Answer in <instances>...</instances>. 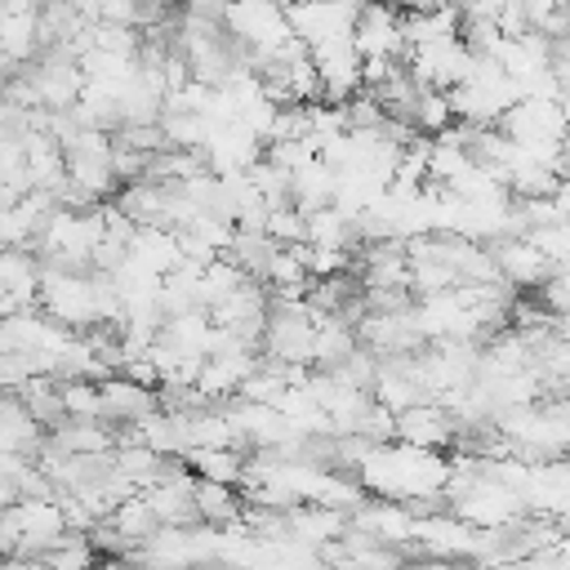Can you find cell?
<instances>
[{
	"label": "cell",
	"instance_id": "obj_17",
	"mask_svg": "<svg viewBox=\"0 0 570 570\" xmlns=\"http://www.w3.org/2000/svg\"><path fill=\"white\" fill-rule=\"evenodd\" d=\"M40 49V13H0V53L9 62H27Z\"/></svg>",
	"mask_w": 570,
	"mask_h": 570
},
{
	"label": "cell",
	"instance_id": "obj_19",
	"mask_svg": "<svg viewBox=\"0 0 570 570\" xmlns=\"http://www.w3.org/2000/svg\"><path fill=\"white\" fill-rule=\"evenodd\" d=\"M530 245L552 263V272H570V214L566 218H552V223H539L525 232Z\"/></svg>",
	"mask_w": 570,
	"mask_h": 570
},
{
	"label": "cell",
	"instance_id": "obj_1",
	"mask_svg": "<svg viewBox=\"0 0 570 570\" xmlns=\"http://www.w3.org/2000/svg\"><path fill=\"white\" fill-rule=\"evenodd\" d=\"M361 468V485L374 499H423V494H445L450 481V463L436 450L410 445V441H379L370 445V454L356 463Z\"/></svg>",
	"mask_w": 570,
	"mask_h": 570
},
{
	"label": "cell",
	"instance_id": "obj_23",
	"mask_svg": "<svg viewBox=\"0 0 570 570\" xmlns=\"http://www.w3.org/2000/svg\"><path fill=\"white\" fill-rule=\"evenodd\" d=\"M356 432H361V436H370L374 445H379V441H396V414L370 396V405H365V410H361V419H356Z\"/></svg>",
	"mask_w": 570,
	"mask_h": 570
},
{
	"label": "cell",
	"instance_id": "obj_25",
	"mask_svg": "<svg viewBox=\"0 0 570 570\" xmlns=\"http://www.w3.org/2000/svg\"><path fill=\"white\" fill-rule=\"evenodd\" d=\"M13 499H18V485H13V476H4V472H0V512H4Z\"/></svg>",
	"mask_w": 570,
	"mask_h": 570
},
{
	"label": "cell",
	"instance_id": "obj_8",
	"mask_svg": "<svg viewBox=\"0 0 570 570\" xmlns=\"http://www.w3.org/2000/svg\"><path fill=\"white\" fill-rule=\"evenodd\" d=\"M490 254L508 285H543L552 276V263L530 245V236H494Z\"/></svg>",
	"mask_w": 570,
	"mask_h": 570
},
{
	"label": "cell",
	"instance_id": "obj_16",
	"mask_svg": "<svg viewBox=\"0 0 570 570\" xmlns=\"http://www.w3.org/2000/svg\"><path fill=\"white\" fill-rule=\"evenodd\" d=\"M191 499H196L200 521H209V525H227V521H236L240 508H245L227 481H209V476H196V481H191Z\"/></svg>",
	"mask_w": 570,
	"mask_h": 570
},
{
	"label": "cell",
	"instance_id": "obj_21",
	"mask_svg": "<svg viewBox=\"0 0 570 570\" xmlns=\"http://www.w3.org/2000/svg\"><path fill=\"white\" fill-rule=\"evenodd\" d=\"M410 120H414V129H423V134H441V129H450V120H454L450 94H445V89L423 85V89H419V98H414Z\"/></svg>",
	"mask_w": 570,
	"mask_h": 570
},
{
	"label": "cell",
	"instance_id": "obj_15",
	"mask_svg": "<svg viewBox=\"0 0 570 570\" xmlns=\"http://www.w3.org/2000/svg\"><path fill=\"white\" fill-rule=\"evenodd\" d=\"M0 285L9 294H18L27 307L36 303V289H40V263L27 254V245H4L0 249Z\"/></svg>",
	"mask_w": 570,
	"mask_h": 570
},
{
	"label": "cell",
	"instance_id": "obj_24",
	"mask_svg": "<svg viewBox=\"0 0 570 570\" xmlns=\"http://www.w3.org/2000/svg\"><path fill=\"white\" fill-rule=\"evenodd\" d=\"M521 4H525V13H530V27H539V22H543L561 0H521Z\"/></svg>",
	"mask_w": 570,
	"mask_h": 570
},
{
	"label": "cell",
	"instance_id": "obj_9",
	"mask_svg": "<svg viewBox=\"0 0 570 570\" xmlns=\"http://www.w3.org/2000/svg\"><path fill=\"white\" fill-rule=\"evenodd\" d=\"M347 521H352L356 530H365L374 543H410V534H414V512H410L401 499L361 503Z\"/></svg>",
	"mask_w": 570,
	"mask_h": 570
},
{
	"label": "cell",
	"instance_id": "obj_12",
	"mask_svg": "<svg viewBox=\"0 0 570 570\" xmlns=\"http://www.w3.org/2000/svg\"><path fill=\"white\" fill-rule=\"evenodd\" d=\"M129 258L142 263L147 272L165 276V272L178 267V258H183V249H178V232L156 227V223H138L134 236H129Z\"/></svg>",
	"mask_w": 570,
	"mask_h": 570
},
{
	"label": "cell",
	"instance_id": "obj_10",
	"mask_svg": "<svg viewBox=\"0 0 570 570\" xmlns=\"http://www.w3.org/2000/svg\"><path fill=\"white\" fill-rule=\"evenodd\" d=\"M102 419H116V423H129V419H142L156 410V392L129 374H102Z\"/></svg>",
	"mask_w": 570,
	"mask_h": 570
},
{
	"label": "cell",
	"instance_id": "obj_20",
	"mask_svg": "<svg viewBox=\"0 0 570 570\" xmlns=\"http://www.w3.org/2000/svg\"><path fill=\"white\" fill-rule=\"evenodd\" d=\"M209 125L214 120L205 111H160V134L169 147H205Z\"/></svg>",
	"mask_w": 570,
	"mask_h": 570
},
{
	"label": "cell",
	"instance_id": "obj_7",
	"mask_svg": "<svg viewBox=\"0 0 570 570\" xmlns=\"http://www.w3.org/2000/svg\"><path fill=\"white\" fill-rule=\"evenodd\" d=\"M396 441H410V445H423V450H441L454 441V419L441 401L423 396L405 410H396Z\"/></svg>",
	"mask_w": 570,
	"mask_h": 570
},
{
	"label": "cell",
	"instance_id": "obj_6",
	"mask_svg": "<svg viewBox=\"0 0 570 570\" xmlns=\"http://www.w3.org/2000/svg\"><path fill=\"white\" fill-rule=\"evenodd\" d=\"M27 76L36 80V98H40V107H71L76 98H80V85H85V71H80V62L67 53V49H53L45 62H36V67H27Z\"/></svg>",
	"mask_w": 570,
	"mask_h": 570
},
{
	"label": "cell",
	"instance_id": "obj_2",
	"mask_svg": "<svg viewBox=\"0 0 570 570\" xmlns=\"http://www.w3.org/2000/svg\"><path fill=\"white\" fill-rule=\"evenodd\" d=\"M450 512L463 517V521L476 525V530H494V525L521 521L525 499H521V490H512L508 481H499V476H490V472H476L472 481H463L459 490H450Z\"/></svg>",
	"mask_w": 570,
	"mask_h": 570
},
{
	"label": "cell",
	"instance_id": "obj_18",
	"mask_svg": "<svg viewBox=\"0 0 570 570\" xmlns=\"http://www.w3.org/2000/svg\"><path fill=\"white\" fill-rule=\"evenodd\" d=\"M58 396H62V414L67 419H102V387L89 374L58 379Z\"/></svg>",
	"mask_w": 570,
	"mask_h": 570
},
{
	"label": "cell",
	"instance_id": "obj_3",
	"mask_svg": "<svg viewBox=\"0 0 570 570\" xmlns=\"http://www.w3.org/2000/svg\"><path fill=\"white\" fill-rule=\"evenodd\" d=\"M281 4H285L289 31L307 49L321 40H334V36H352L356 9H361V0H281Z\"/></svg>",
	"mask_w": 570,
	"mask_h": 570
},
{
	"label": "cell",
	"instance_id": "obj_13",
	"mask_svg": "<svg viewBox=\"0 0 570 570\" xmlns=\"http://www.w3.org/2000/svg\"><path fill=\"white\" fill-rule=\"evenodd\" d=\"M183 459H187V468H191L196 476H209V481L240 485V476H245V454H240V445H191Z\"/></svg>",
	"mask_w": 570,
	"mask_h": 570
},
{
	"label": "cell",
	"instance_id": "obj_11",
	"mask_svg": "<svg viewBox=\"0 0 570 570\" xmlns=\"http://www.w3.org/2000/svg\"><path fill=\"white\" fill-rule=\"evenodd\" d=\"M334 183H338V169L321 156L303 160L298 169H289V200L307 214V209H321V205H334Z\"/></svg>",
	"mask_w": 570,
	"mask_h": 570
},
{
	"label": "cell",
	"instance_id": "obj_5",
	"mask_svg": "<svg viewBox=\"0 0 570 570\" xmlns=\"http://www.w3.org/2000/svg\"><path fill=\"white\" fill-rule=\"evenodd\" d=\"M13 517H18V530H22V543L13 548V557H36V561H40V552L67 534L58 494H53V499H31V494H22V499H13Z\"/></svg>",
	"mask_w": 570,
	"mask_h": 570
},
{
	"label": "cell",
	"instance_id": "obj_4",
	"mask_svg": "<svg viewBox=\"0 0 570 570\" xmlns=\"http://www.w3.org/2000/svg\"><path fill=\"white\" fill-rule=\"evenodd\" d=\"M312 62H316L321 98L325 102H347L356 94V85H361V53H356L352 36H334V40L312 45Z\"/></svg>",
	"mask_w": 570,
	"mask_h": 570
},
{
	"label": "cell",
	"instance_id": "obj_22",
	"mask_svg": "<svg viewBox=\"0 0 570 570\" xmlns=\"http://www.w3.org/2000/svg\"><path fill=\"white\" fill-rule=\"evenodd\" d=\"M263 232L276 240V245H294V240H307V218L294 200H281V205H267V218H263Z\"/></svg>",
	"mask_w": 570,
	"mask_h": 570
},
{
	"label": "cell",
	"instance_id": "obj_14",
	"mask_svg": "<svg viewBox=\"0 0 570 570\" xmlns=\"http://www.w3.org/2000/svg\"><path fill=\"white\" fill-rule=\"evenodd\" d=\"M111 530L120 534V543H147L156 530H160V517L151 512V503L134 490V494H125L116 508H111Z\"/></svg>",
	"mask_w": 570,
	"mask_h": 570
}]
</instances>
